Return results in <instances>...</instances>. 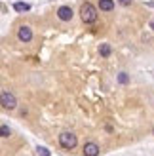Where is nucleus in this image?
Here are the masks:
<instances>
[{"label":"nucleus","mask_w":154,"mask_h":156,"mask_svg":"<svg viewBox=\"0 0 154 156\" xmlns=\"http://www.w3.org/2000/svg\"><path fill=\"white\" fill-rule=\"evenodd\" d=\"M99 17V13H97V8L91 4V2H84L80 6V19L86 23V25H91V23H95Z\"/></svg>","instance_id":"1"},{"label":"nucleus","mask_w":154,"mask_h":156,"mask_svg":"<svg viewBox=\"0 0 154 156\" xmlns=\"http://www.w3.org/2000/svg\"><path fill=\"white\" fill-rule=\"evenodd\" d=\"M76 143H78V139H76V135L71 133V131H63V133L59 135V145L67 151H72L76 147Z\"/></svg>","instance_id":"2"},{"label":"nucleus","mask_w":154,"mask_h":156,"mask_svg":"<svg viewBox=\"0 0 154 156\" xmlns=\"http://www.w3.org/2000/svg\"><path fill=\"white\" fill-rule=\"evenodd\" d=\"M0 105H2L6 111H13V108L17 107V97H15L12 91H2L0 93Z\"/></svg>","instance_id":"3"},{"label":"nucleus","mask_w":154,"mask_h":156,"mask_svg":"<svg viewBox=\"0 0 154 156\" xmlns=\"http://www.w3.org/2000/svg\"><path fill=\"white\" fill-rule=\"evenodd\" d=\"M17 38L21 42H25V44L30 42V40H33V29H30L29 25H21L17 29Z\"/></svg>","instance_id":"4"},{"label":"nucleus","mask_w":154,"mask_h":156,"mask_svg":"<svg viewBox=\"0 0 154 156\" xmlns=\"http://www.w3.org/2000/svg\"><path fill=\"white\" fill-rule=\"evenodd\" d=\"M57 17L61 21H71L74 17V12H72V8L71 6H61L59 10H57Z\"/></svg>","instance_id":"5"},{"label":"nucleus","mask_w":154,"mask_h":156,"mask_svg":"<svg viewBox=\"0 0 154 156\" xmlns=\"http://www.w3.org/2000/svg\"><path fill=\"white\" fill-rule=\"evenodd\" d=\"M99 151H101V149H99V145L97 143H93V141H89V143H86V145H84V156H99Z\"/></svg>","instance_id":"6"},{"label":"nucleus","mask_w":154,"mask_h":156,"mask_svg":"<svg viewBox=\"0 0 154 156\" xmlns=\"http://www.w3.org/2000/svg\"><path fill=\"white\" fill-rule=\"evenodd\" d=\"M99 10L101 12H112L114 10V0H99Z\"/></svg>","instance_id":"7"},{"label":"nucleus","mask_w":154,"mask_h":156,"mask_svg":"<svg viewBox=\"0 0 154 156\" xmlns=\"http://www.w3.org/2000/svg\"><path fill=\"white\" fill-rule=\"evenodd\" d=\"M13 10L15 12H29L30 10V4H27V2H15L13 4Z\"/></svg>","instance_id":"8"},{"label":"nucleus","mask_w":154,"mask_h":156,"mask_svg":"<svg viewBox=\"0 0 154 156\" xmlns=\"http://www.w3.org/2000/svg\"><path fill=\"white\" fill-rule=\"evenodd\" d=\"M99 53H101L103 57H109L110 53H112V48H110L109 44H101V48H99Z\"/></svg>","instance_id":"9"},{"label":"nucleus","mask_w":154,"mask_h":156,"mask_svg":"<svg viewBox=\"0 0 154 156\" xmlns=\"http://www.w3.org/2000/svg\"><path fill=\"white\" fill-rule=\"evenodd\" d=\"M10 135H12V129H10V126H0V137L8 139Z\"/></svg>","instance_id":"10"},{"label":"nucleus","mask_w":154,"mask_h":156,"mask_svg":"<svg viewBox=\"0 0 154 156\" xmlns=\"http://www.w3.org/2000/svg\"><path fill=\"white\" fill-rule=\"evenodd\" d=\"M118 82H120V84H128V82H129V76H128L126 73H120V76H118Z\"/></svg>","instance_id":"11"},{"label":"nucleus","mask_w":154,"mask_h":156,"mask_svg":"<svg viewBox=\"0 0 154 156\" xmlns=\"http://www.w3.org/2000/svg\"><path fill=\"white\" fill-rule=\"evenodd\" d=\"M122 6H131V0H118Z\"/></svg>","instance_id":"12"},{"label":"nucleus","mask_w":154,"mask_h":156,"mask_svg":"<svg viewBox=\"0 0 154 156\" xmlns=\"http://www.w3.org/2000/svg\"><path fill=\"white\" fill-rule=\"evenodd\" d=\"M150 27H152V29H154V19H152V21H150Z\"/></svg>","instance_id":"13"}]
</instances>
